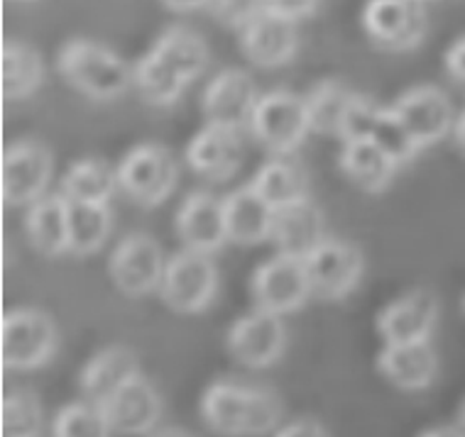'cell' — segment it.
<instances>
[{"mask_svg":"<svg viewBox=\"0 0 465 437\" xmlns=\"http://www.w3.org/2000/svg\"><path fill=\"white\" fill-rule=\"evenodd\" d=\"M133 83L147 103L160 108L177 103L186 88V81L172 66L164 64L154 52L137 59V64L133 66Z\"/></svg>","mask_w":465,"mask_h":437,"instance_id":"obj_31","label":"cell"},{"mask_svg":"<svg viewBox=\"0 0 465 437\" xmlns=\"http://www.w3.org/2000/svg\"><path fill=\"white\" fill-rule=\"evenodd\" d=\"M326 238L323 213L309 196L280 208L274 215L272 242L282 255L306 257Z\"/></svg>","mask_w":465,"mask_h":437,"instance_id":"obj_23","label":"cell"},{"mask_svg":"<svg viewBox=\"0 0 465 437\" xmlns=\"http://www.w3.org/2000/svg\"><path fill=\"white\" fill-rule=\"evenodd\" d=\"M218 291V269L211 255L182 249L167 259L162 277V303L179 316H196L209 308Z\"/></svg>","mask_w":465,"mask_h":437,"instance_id":"obj_5","label":"cell"},{"mask_svg":"<svg viewBox=\"0 0 465 437\" xmlns=\"http://www.w3.org/2000/svg\"><path fill=\"white\" fill-rule=\"evenodd\" d=\"M260 93L252 76L242 69H223L201 93V112L209 125L242 130L257 108Z\"/></svg>","mask_w":465,"mask_h":437,"instance_id":"obj_14","label":"cell"},{"mask_svg":"<svg viewBox=\"0 0 465 437\" xmlns=\"http://www.w3.org/2000/svg\"><path fill=\"white\" fill-rule=\"evenodd\" d=\"M351 88L336 79H323L304 96L306 112H309V125L312 132L319 135H336L341 125V115L351 98Z\"/></svg>","mask_w":465,"mask_h":437,"instance_id":"obj_32","label":"cell"},{"mask_svg":"<svg viewBox=\"0 0 465 437\" xmlns=\"http://www.w3.org/2000/svg\"><path fill=\"white\" fill-rule=\"evenodd\" d=\"M115 169L121 191L143 208L162 206L179 181V164L174 154L154 142L133 147Z\"/></svg>","mask_w":465,"mask_h":437,"instance_id":"obj_3","label":"cell"},{"mask_svg":"<svg viewBox=\"0 0 465 437\" xmlns=\"http://www.w3.org/2000/svg\"><path fill=\"white\" fill-rule=\"evenodd\" d=\"M417 437H465L463 430L458 428L456 422L453 425H433V428H426L424 432H419Z\"/></svg>","mask_w":465,"mask_h":437,"instance_id":"obj_42","label":"cell"},{"mask_svg":"<svg viewBox=\"0 0 465 437\" xmlns=\"http://www.w3.org/2000/svg\"><path fill=\"white\" fill-rule=\"evenodd\" d=\"M362 27L380 49L410 52L424 42L429 17L421 0H368Z\"/></svg>","mask_w":465,"mask_h":437,"instance_id":"obj_10","label":"cell"},{"mask_svg":"<svg viewBox=\"0 0 465 437\" xmlns=\"http://www.w3.org/2000/svg\"><path fill=\"white\" fill-rule=\"evenodd\" d=\"M113 428L104 408L89 398L62 405L52 421V437H111Z\"/></svg>","mask_w":465,"mask_h":437,"instance_id":"obj_33","label":"cell"},{"mask_svg":"<svg viewBox=\"0 0 465 437\" xmlns=\"http://www.w3.org/2000/svg\"><path fill=\"white\" fill-rule=\"evenodd\" d=\"M282 401L265 386L218 379L201 396V418L223 437H262L280 428Z\"/></svg>","mask_w":465,"mask_h":437,"instance_id":"obj_1","label":"cell"},{"mask_svg":"<svg viewBox=\"0 0 465 437\" xmlns=\"http://www.w3.org/2000/svg\"><path fill=\"white\" fill-rule=\"evenodd\" d=\"M453 140H456L458 150L465 154V108L458 112L456 125H453Z\"/></svg>","mask_w":465,"mask_h":437,"instance_id":"obj_43","label":"cell"},{"mask_svg":"<svg viewBox=\"0 0 465 437\" xmlns=\"http://www.w3.org/2000/svg\"><path fill=\"white\" fill-rule=\"evenodd\" d=\"M45 411L37 393L27 389H13L3 398V435L5 437H42Z\"/></svg>","mask_w":465,"mask_h":437,"instance_id":"obj_34","label":"cell"},{"mask_svg":"<svg viewBox=\"0 0 465 437\" xmlns=\"http://www.w3.org/2000/svg\"><path fill=\"white\" fill-rule=\"evenodd\" d=\"M443 66H446V73L450 76V81L458 83L460 88H465V34L463 37H458V40L446 49Z\"/></svg>","mask_w":465,"mask_h":437,"instance_id":"obj_39","label":"cell"},{"mask_svg":"<svg viewBox=\"0 0 465 437\" xmlns=\"http://www.w3.org/2000/svg\"><path fill=\"white\" fill-rule=\"evenodd\" d=\"M250 130L274 154H292L312 132L306 101L292 91H270L257 101Z\"/></svg>","mask_w":465,"mask_h":437,"instance_id":"obj_6","label":"cell"},{"mask_svg":"<svg viewBox=\"0 0 465 437\" xmlns=\"http://www.w3.org/2000/svg\"><path fill=\"white\" fill-rule=\"evenodd\" d=\"M377 372L401 391H421L431 386L439 374V357L431 342L382 345L377 354Z\"/></svg>","mask_w":465,"mask_h":437,"instance_id":"obj_21","label":"cell"},{"mask_svg":"<svg viewBox=\"0 0 465 437\" xmlns=\"http://www.w3.org/2000/svg\"><path fill=\"white\" fill-rule=\"evenodd\" d=\"M164 269L167 259L160 242L144 232H133L123 238L108 259V274L115 288L133 298L160 291Z\"/></svg>","mask_w":465,"mask_h":437,"instance_id":"obj_9","label":"cell"},{"mask_svg":"<svg viewBox=\"0 0 465 437\" xmlns=\"http://www.w3.org/2000/svg\"><path fill=\"white\" fill-rule=\"evenodd\" d=\"M54 160L37 140H20L3 154V200L8 206H33L47 196Z\"/></svg>","mask_w":465,"mask_h":437,"instance_id":"obj_12","label":"cell"},{"mask_svg":"<svg viewBox=\"0 0 465 437\" xmlns=\"http://www.w3.org/2000/svg\"><path fill=\"white\" fill-rule=\"evenodd\" d=\"M225 230L232 245L252 247L272 239L274 210L252 186H241L223 199Z\"/></svg>","mask_w":465,"mask_h":437,"instance_id":"obj_20","label":"cell"},{"mask_svg":"<svg viewBox=\"0 0 465 437\" xmlns=\"http://www.w3.org/2000/svg\"><path fill=\"white\" fill-rule=\"evenodd\" d=\"M456 425L460 430H463V435H465V398H463V403L458 405V413H456Z\"/></svg>","mask_w":465,"mask_h":437,"instance_id":"obj_45","label":"cell"},{"mask_svg":"<svg viewBox=\"0 0 465 437\" xmlns=\"http://www.w3.org/2000/svg\"><path fill=\"white\" fill-rule=\"evenodd\" d=\"M250 294H252L255 308L277 313L282 318L287 313L304 308L306 301L313 296L304 257L280 252L265 264H260L250 278Z\"/></svg>","mask_w":465,"mask_h":437,"instance_id":"obj_8","label":"cell"},{"mask_svg":"<svg viewBox=\"0 0 465 437\" xmlns=\"http://www.w3.org/2000/svg\"><path fill=\"white\" fill-rule=\"evenodd\" d=\"M382 111V105L377 103L375 98L365 96V93H351L348 103L341 115V125H338V137L343 142H355V140H370L375 120Z\"/></svg>","mask_w":465,"mask_h":437,"instance_id":"obj_36","label":"cell"},{"mask_svg":"<svg viewBox=\"0 0 465 437\" xmlns=\"http://www.w3.org/2000/svg\"><path fill=\"white\" fill-rule=\"evenodd\" d=\"M59 333L49 313L40 308H15L3 316L0 354L8 369H40L54 357Z\"/></svg>","mask_w":465,"mask_h":437,"instance_id":"obj_4","label":"cell"},{"mask_svg":"<svg viewBox=\"0 0 465 437\" xmlns=\"http://www.w3.org/2000/svg\"><path fill=\"white\" fill-rule=\"evenodd\" d=\"M17 3H30V0H17Z\"/></svg>","mask_w":465,"mask_h":437,"instance_id":"obj_47","label":"cell"},{"mask_svg":"<svg viewBox=\"0 0 465 437\" xmlns=\"http://www.w3.org/2000/svg\"><path fill=\"white\" fill-rule=\"evenodd\" d=\"M150 52H154L164 64L172 66L186 83L199 79L201 73L206 72V66H209V47H206V40L199 33L184 27V24H172V27H167L157 37V42H154V47Z\"/></svg>","mask_w":465,"mask_h":437,"instance_id":"obj_27","label":"cell"},{"mask_svg":"<svg viewBox=\"0 0 465 437\" xmlns=\"http://www.w3.org/2000/svg\"><path fill=\"white\" fill-rule=\"evenodd\" d=\"M319 3L322 0H267V10L274 15L287 17L292 23H299V20L313 15Z\"/></svg>","mask_w":465,"mask_h":437,"instance_id":"obj_38","label":"cell"},{"mask_svg":"<svg viewBox=\"0 0 465 437\" xmlns=\"http://www.w3.org/2000/svg\"><path fill=\"white\" fill-rule=\"evenodd\" d=\"M370 140H372L380 150L385 151L387 157H390L397 167L410 164L419 151H421V147L417 144V140H414V135L410 132V128L404 125V120L400 118V112L394 111L392 105L380 111Z\"/></svg>","mask_w":465,"mask_h":437,"instance_id":"obj_35","label":"cell"},{"mask_svg":"<svg viewBox=\"0 0 465 437\" xmlns=\"http://www.w3.org/2000/svg\"><path fill=\"white\" fill-rule=\"evenodd\" d=\"M421 3H426V0H421Z\"/></svg>","mask_w":465,"mask_h":437,"instance_id":"obj_48","label":"cell"},{"mask_svg":"<svg viewBox=\"0 0 465 437\" xmlns=\"http://www.w3.org/2000/svg\"><path fill=\"white\" fill-rule=\"evenodd\" d=\"M439 298L429 288H411L377 316V333L385 345H411L431 342V333L439 323Z\"/></svg>","mask_w":465,"mask_h":437,"instance_id":"obj_15","label":"cell"},{"mask_svg":"<svg viewBox=\"0 0 465 437\" xmlns=\"http://www.w3.org/2000/svg\"><path fill=\"white\" fill-rule=\"evenodd\" d=\"M206 10L225 27L245 30L257 15L265 13L267 0H209Z\"/></svg>","mask_w":465,"mask_h":437,"instance_id":"obj_37","label":"cell"},{"mask_svg":"<svg viewBox=\"0 0 465 437\" xmlns=\"http://www.w3.org/2000/svg\"><path fill=\"white\" fill-rule=\"evenodd\" d=\"M69 86L94 101L123 96L133 83V69L113 49L91 40H69L56 59Z\"/></svg>","mask_w":465,"mask_h":437,"instance_id":"obj_2","label":"cell"},{"mask_svg":"<svg viewBox=\"0 0 465 437\" xmlns=\"http://www.w3.org/2000/svg\"><path fill=\"white\" fill-rule=\"evenodd\" d=\"M245 150L241 130L223 125H203L186 147V164L211 183L231 181L238 174Z\"/></svg>","mask_w":465,"mask_h":437,"instance_id":"obj_17","label":"cell"},{"mask_svg":"<svg viewBox=\"0 0 465 437\" xmlns=\"http://www.w3.org/2000/svg\"><path fill=\"white\" fill-rule=\"evenodd\" d=\"M392 108L400 112L404 125L410 128L417 144L421 150L433 147L449 135H453V125H456V111L450 103L449 93L439 86L431 83H421L410 91H404Z\"/></svg>","mask_w":465,"mask_h":437,"instance_id":"obj_13","label":"cell"},{"mask_svg":"<svg viewBox=\"0 0 465 437\" xmlns=\"http://www.w3.org/2000/svg\"><path fill=\"white\" fill-rule=\"evenodd\" d=\"M299 49L297 23L265 10L241 30V52L260 69H280L289 64Z\"/></svg>","mask_w":465,"mask_h":437,"instance_id":"obj_19","label":"cell"},{"mask_svg":"<svg viewBox=\"0 0 465 437\" xmlns=\"http://www.w3.org/2000/svg\"><path fill=\"white\" fill-rule=\"evenodd\" d=\"M118 186V169L108 161L89 157L74 161L62 176V191L69 200L79 203H108Z\"/></svg>","mask_w":465,"mask_h":437,"instance_id":"obj_28","label":"cell"},{"mask_svg":"<svg viewBox=\"0 0 465 437\" xmlns=\"http://www.w3.org/2000/svg\"><path fill=\"white\" fill-rule=\"evenodd\" d=\"M272 437H331L329 430L323 428L316 418H299L287 425H280L274 430Z\"/></svg>","mask_w":465,"mask_h":437,"instance_id":"obj_40","label":"cell"},{"mask_svg":"<svg viewBox=\"0 0 465 437\" xmlns=\"http://www.w3.org/2000/svg\"><path fill=\"white\" fill-rule=\"evenodd\" d=\"M225 347L238 364L248 369H267L280 362L287 347V327L277 313L255 308L231 325Z\"/></svg>","mask_w":465,"mask_h":437,"instance_id":"obj_11","label":"cell"},{"mask_svg":"<svg viewBox=\"0 0 465 437\" xmlns=\"http://www.w3.org/2000/svg\"><path fill=\"white\" fill-rule=\"evenodd\" d=\"M177 235L186 249L216 255L228 242L223 199L209 191H192L177 208Z\"/></svg>","mask_w":465,"mask_h":437,"instance_id":"obj_18","label":"cell"},{"mask_svg":"<svg viewBox=\"0 0 465 437\" xmlns=\"http://www.w3.org/2000/svg\"><path fill=\"white\" fill-rule=\"evenodd\" d=\"M304 264L313 298L322 301H343L353 294L365 269L362 252L353 242L329 235L304 257Z\"/></svg>","mask_w":465,"mask_h":437,"instance_id":"obj_7","label":"cell"},{"mask_svg":"<svg viewBox=\"0 0 465 437\" xmlns=\"http://www.w3.org/2000/svg\"><path fill=\"white\" fill-rule=\"evenodd\" d=\"M250 186L274 210H280V208L289 206V203H297V200L309 196V174L289 154H277V157H272V160L265 161L262 167L257 169V174L252 176Z\"/></svg>","mask_w":465,"mask_h":437,"instance_id":"obj_26","label":"cell"},{"mask_svg":"<svg viewBox=\"0 0 465 437\" xmlns=\"http://www.w3.org/2000/svg\"><path fill=\"white\" fill-rule=\"evenodd\" d=\"M45 81V62L40 52L25 42L8 40L3 44V96L20 101L33 96Z\"/></svg>","mask_w":465,"mask_h":437,"instance_id":"obj_30","label":"cell"},{"mask_svg":"<svg viewBox=\"0 0 465 437\" xmlns=\"http://www.w3.org/2000/svg\"><path fill=\"white\" fill-rule=\"evenodd\" d=\"M460 306H463V313H465V296H463V303H460Z\"/></svg>","mask_w":465,"mask_h":437,"instance_id":"obj_46","label":"cell"},{"mask_svg":"<svg viewBox=\"0 0 465 437\" xmlns=\"http://www.w3.org/2000/svg\"><path fill=\"white\" fill-rule=\"evenodd\" d=\"M69 200V199H66ZM113 230V213L108 203H79L69 200V255H96Z\"/></svg>","mask_w":465,"mask_h":437,"instance_id":"obj_29","label":"cell"},{"mask_svg":"<svg viewBox=\"0 0 465 437\" xmlns=\"http://www.w3.org/2000/svg\"><path fill=\"white\" fill-rule=\"evenodd\" d=\"M144 437H192V432H186L184 428H157L153 430L150 435H144Z\"/></svg>","mask_w":465,"mask_h":437,"instance_id":"obj_44","label":"cell"},{"mask_svg":"<svg viewBox=\"0 0 465 437\" xmlns=\"http://www.w3.org/2000/svg\"><path fill=\"white\" fill-rule=\"evenodd\" d=\"M25 232L42 257L69 255V200L64 193H47L27 206Z\"/></svg>","mask_w":465,"mask_h":437,"instance_id":"obj_22","label":"cell"},{"mask_svg":"<svg viewBox=\"0 0 465 437\" xmlns=\"http://www.w3.org/2000/svg\"><path fill=\"white\" fill-rule=\"evenodd\" d=\"M338 167L348 181L365 193L385 191L392 181V176L397 174V169H400L372 140L343 142Z\"/></svg>","mask_w":465,"mask_h":437,"instance_id":"obj_25","label":"cell"},{"mask_svg":"<svg viewBox=\"0 0 465 437\" xmlns=\"http://www.w3.org/2000/svg\"><path fill=\"white\" fill-rule=\"evenodd\" d=\"M162 5L172 13H193L209 5V0H162Z\"/></svg>","mask_w":465,"mask_h":437,"instance_id":"obj_41","label":"cell"},{"mask_svg":"<svg viewBox=\"0 0 465 437\" xmlns=\"http://www.w3.org/2000/svg\"><path fill=\"white\" fill-rule=\"evenodd\" d=\"M113 432L118 435H150L157 430L162 415V398L143 372L125 382L105 403H101Z\"/></svg>","mask_w":465,"mask_h":437,"instance_id":"obj_16","label":"cell"},{"mask_svg":"<svg viewBox=\"0 0 465 437\" xmlns=\"http://www.w3.org/2000/svg\"><path fill=\"white\" fill-rule=\"evenodd\" d=\"M137 354L130 347L113 345L105 350H98L94 357L81 369V391L94 403H105L108 398L121 389L123 384L130 382L135 374H140Z\"/></svg>","mask_w":465,"mask_h":437,"instance_id":"obj_24","label":"cell"}]
</instances>
